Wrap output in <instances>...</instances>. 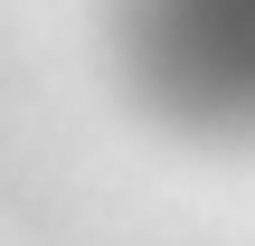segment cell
<instances>
[{
  "label": "cell",
  "mask_w": 255,
  "mask_h": 246,
  "mask_svg": "<svg viewBox=\"0 0 255 246\" xmlns=\"http://www.w3.org/2000/svg\"><path fill=\"white\" fill-rule=\"evenodd\" d=\"M123 85L199 142H255V0H114Z\"/></svg>",
  "instance_id": "cell-1"
}]
</instances>
